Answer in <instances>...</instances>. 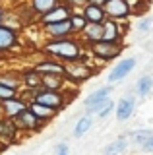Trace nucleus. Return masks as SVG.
I'll list each match as a JSON object with an SVG mask.
<instances>
[{
	"mask_svg": "<svg viewBox=\"0 0 153 155\" xmlns=\"http://www.w3.org/2000/svg\"><path fill=\"white\" fill-rule=\"evenodd\" d=\"M43 54L54 58L60 62H87L85 45L80 41V37H68V39H47L41 47Z\"/></svg>",
	"mask_w": 153,
	"mask_h": 155,
	"instance_id": "1",
	"label": "nucleus"
},
{
	"mask_svg": "<svg viewBox=\"0 0 153 155\" xmlns=\"http://www.w3.org/2000/svg\"><path fill=\"white\" fill-rule=\"evenodd\" d=\"M87 48V52L91 54L93 58H97V60L101 62H111V60H116V58H120L124 47L120 43H109V41H95V43H89V45H85Z\"/></svg>",
	"mask_w": 153,
	"mask_h": 155,
	"instance_id": "2",
	"label": "nucleus"
},
{
	"mask_svg": "<svg viewBox=\"0 0 153 155\" xmlns=\"http://www.w3.org/2000/svg\"><path fill=\"white\" fill-rule=\"evenodd\" d=\"M31 101L49 107V109L56 110V113H60V110L68 105L66 89L64 91H50V89H43V87H41V89H37V91L31 93Z\"/></svg>",
	"mask_w": 153,
	"mask_h": 155,
	"instance_id": "3",
	"label": "nucleus"
},
{
	"mask_svg": "<svg viewBox=\"0 0 153 155\" xmlns=\"http://www.w3.org/2000/svg\"><path fill=\"white\" fill-rule=\"evenodd\" d=\"M93 74H97V70L91 68L87 62H64V80L66 84L80 85L83 81H87Z\"/></svg>",
	"mask_w": 153,
	"mask_h": 155,
	"instance_id": "4",
	"label": "nucleus"
},
{
	"mask_svg": "<svg viewBox=\"0 0 153 155\" xmlns=\"http://www.w3.org/2000/svg\"><path fill=\"white\" fill-rule=\"evenodd\" d=\"M105 16L114 21H126L132 16V4L130 0H107L103 4Z\"/></svg>",
	"mask_w": 153,
	"mask_h": 155,
	"instance_id": "5",
	"label": "nucleus"
},
{
	"mask_svg": "<svg viewBox=\"0 0 153 155\" xmlns=\"http://www.w3.org/2000/svg\"><path fill=\"white\" fill-rule=\"evenodd\" d=\"M20 45V31L16 27L2 23L0 25V54H8Z\"/></svg>",
	"mask_w": 153,
	"mask_h": 155,
	"instance_id": "6",
	"label": "nucleus"
},
{
	"mask_svg": "<svg viewBox=\"0 0 153 155\" xmlns=\"http://www.w3.org/2000/svg\"><path fill=\"white\" fill-rule=\"evenodd\" d=\"M31 68L41 76H60V78H64V62L54 60V58H50V56L35 62Z\"/></svg>",
	"mask_w": 153,
	"mask_h": 155,
	"instance_id": "7",
	"label": "nucleus"
},
{
	"mask_svg": "<svg viewBox=\"0 0 153 155\" xmlns=\"http://www.w3.org/2000/svg\"><path fill=\"white\" fill-rule=\"evenodd\" d=\"M14 122H16V126L20 128V132H27V134H29V132H39L41 128L47 126V124H43L29 109H25L23 113L18 114L16 118H14Z\"/></svg>",
	"mask_w": 153,
	"mask_h": 155,
	"instance_id": "8",
	"label": "nucleus"
},
{
	"mask_svg": "<svg viewBox=\"0 0 153 155\" xmlns=\"http://www.w3.org/2000/svg\"><path fill=\"white\" fill-rule=\"evenodd\" d=\"M72 16V10L66 6V4H58V6H54L52 10H49L47 14H43V16L37 18V21H39L41 27L45 25H50V23H58V21H66Z\"/></svg>",
	"mask_w": 153,
	"mask_h": 155,
	"instance_id": "9",
	"label": "nucleus"
},
{
	"mask_svg": "<svg viewBox=\"0 0 153 155\" xmlns=\"http://www.w3.org/2000/svg\"><path fill=\"white\" fill-rule=\"evenodd\" d=\"M136 68V58L134 56H130V58H122L120 62H116L114 64V68L111 72H109V78H107V81L109 84H116V81H120V80H124L130 72Z\"/></svg>",
	"mask_w": 153,
	"mask_h": 155,
	"instance_id": "10",
	"label": "nucleus"
},
{
	"mask_svg": "<svg viewBox=\"0 0 153 155\" xmlns=\"http://www.w3.org/2000/svg\"><path fill=\"white\" fill-rule=\"evenodd\" d=\"M27 109V101L21 99L20 95L14 97V99H6V101H0V114L4 116V118H16L20 113Z\"/></svg>",
	"mask_w": 153,
	"mask_h": 155,
	"instance_id": "11",
	"label": "nucleus"
},
{
	"mask_svg": "<svg viewBox=\"0 0 153 155\" xmlns=\"http://www.w3.org/2000/svg\"><path fill=\"white\" fill-rule=\"evenodd\" d=\"M43 33L47 35V39H68V37H76L72 23L66 21H58V23H50V25L43 27Z\"/></svg>",
	"mask_w": 153,
	"mask_h": 155,
	"instance_id": "12",
	"label": "nucleus"
},
{
	"mask_svg": "<svg viewBox=\"0 0 153 155\" xmlns=\"http://www.w3.org/2000/svg\"><path fill=\"white\" fill-rule=\"evenodd\" d=\"M18 136H20V128L16 126L12 118H0V142L4 143H14L18 142Z\"/></svg>",
	"mask_w": 153,
	"mask_h": 155,
	"instance_id": "13",
	"label": "nucleus"
},
{
	"mask_svg": "<svg viewBox=\"0 0 153 155\" xmlns=\"http://www.w3.org/2000/svg\"><path fill=\"white\" fill-rule=\"evenodd\" d=\"M134 110H136V97L134 95L122 97V99L116 103V107H114V114H116V118L120 120V122L130 118V116L134 114Z\"/></svg>",
	"mask_w": 153,
	"mask_h": 155,
	"instance_id": "14",
	"label": "nucleus"
},
{
	"mask_svg": "<svg viewBox=\"0 0 153 155\" xmlns=\"http://www.w3.org/2000/svg\"><path fill=\"white\" fill-rule=\"evenodd\" d=\"M122 39V25L120 21H114V19H105L103 21V41L109 43H120Z\"/></svg>",
	"mask_w": 153,
	"mask_h": 155,
	"instance_id": "15",
	"label": "nucleus"
},
{
	"mask_svg": "<svg viewBox=\"0 0 153 155\" xmlns=\"http://www.w3.org/2000/svg\"><path fill=\"white\" fill-rule=\"evenodd\" d=\"M80 12H82V16L85 18V21H87V23H103L105 19H107L103 6H99V4H93V2L85 4V6L80 10Z\"/></svg>",
	"mask_w": 153,
	"mask_h": 155,
	"instance_id": "16",
	"label": "nucleus"
},
{
	"mask_svg": "<svg viewBox=\"0 0 153 155\" xmlns=\"http://www.w3.org/2000/svg\"><path fill=\"white\" fill-rule=\"evenodd\" d=\"M78 37H80V41H82L83 45L101 41V39H103V23H87L85 29L80 33Z\"/></svg>",
	"mask_w": 153,
	"mask_h": 155,
	"instance_id": "17",
	"label": "nucleus"
},
{
	"mask_svg": "<svg viewBox=\"0 0 153 155\" xmlns=\"http://www.w3.org/2000/svg\"><path fill=\"white\" fill-rule=\"evenodd\" d=\"M20 78H21V87H25L29 93L41 89V74H37L33 68H25L20 74Z\"/></svg>",
	"mask_w": 153,
	"mask_h": 155,
	"instance_id": "18",
	"label": "nucleus"
},
{
	"mask_svg": "<svg viewBox=\"0 0 153 155\" xmlns=\"http://www.w3.org/2000/svg\"><path fill=\"white\" fill-rule=\"evenodd\" d=\"M112 93V85L109 84V85H103V87H99V89H95L93 93H89L87 97H85V107L87 109H91V107H97L99 103H103V101H107L109 97H111Z\"/></svg>",
	"mask_w": 153,
	"mask_h": 155,
	"instance_id": "19",
	"label": "nucleus"
},
{
	"mask_svg": "<svg viewBox=\"0 0 153 155\" xmlns=\"http://www.w3.org/2000/svg\"><path fill=\"white\" fill-rule=\"evenodd\" d=\"M27 109H29L43 124L50 122V120L58 114L56 110H52V109H49V107H45V105H41V103H35V101H29V103H27Z\"/></svg>",
	"mask_w": 153,
	"mask_h": 155,
	"instance_id": "20",
	"label": "nucleus"
},
{
	"mask_svg": "<svg viewBox=\"0 0 153 155\" xmlns=\"http://www.w3.org/2000/svg\"><path fill=\"white\" fill-rule=\"evenodd\" d=\"M0 84H2L4 87H8V89H14V91L20 93V89H21V78H20L18 72H12V70L0 72Z\"/></svg>",
	"mask_w": 153,
	"mask_h": 155,
	"instance_id": "21",
	"label": "nucleus"
},
{
	"mask_svg": "<svg viewBox=\"0 0 153 155\" xmlns=\"http://www.w3.org/2000/svg\"><path fill=\"white\" fill-rule=\"evenodd\" d=\"M66 80L60 76H41V87L50 91H64L66 89Z\"/></svg>",
	"mask_w": 153,
	"mask_h": 155,
	"instance_id": "22",
	"label": "nucleus"
},
{
	"mask_svg": "<svg viewBox=\"0 0 153 155\" xmlns=\"http://www.w3.org/2000/svg\"><path fill=\"white\" fill-rule=\"evenodd\" d=\"M128 143H130V142H128V136H118L114 142H111L107 147L103 149L101 155H122L124 151H126Z\"/></svg>",
	"mask_w": 153,
	"mask_h": 155,
	"instance_id": "23",
	"label": "nucleus"
},
{
	"mask_svg": "<svg viewBox=\"0 0 153 155\" xmlns=\"http://www.w3.org/2000/svg\"><path fill=\"white\" fill-rule=\"evenodd\" d=\"M58 4H60V0H29V8L33 10V14L37 18L47 14L49 10H52L54 6H58Z\"/></svg>",
	"mask_w": 153,
	"mask_h": 155,
	"instance_id": "24",
	"label": "nucleus"
},
{
	"mask_svg": "<svg viewBox=\"0 0 153 155\" xmlns=\"http://www.w3.org/2000/svg\"><path fill=\"white\" fill-rule=\"evenodd\" d=\"M114 107H116V103L109 97L107 101H103V103H99L97 107H91V109H87V114L91 116V114H97L99 118H107L109 114L114 110Z\"/></svg>",
	"mask_w": 153,
	"mask_h": 155,
	"instance_id": "25",
	"label": "nucleus"
},
{
	"mask_svg": "<svg viewBox=\"0 0 153 155\" xmlns=\"http://www.w3.org/2000/svg\"><path fill=\"white\" fill-rule=\"evenodd\" d=\"M91 126H93V118L89 114H83L82 118L74 124V138H82V136H85L89 132Z\"/></svg>",
	"mask_w": 153,
	"mask_h": 155,
	"instance_id": "26",
	"label": "nucleus"
},
{
	"mask_svg": "<svg viewBox=\"0 0 153 155\" xmlns=\"http://www.w3.org/2000/svg\"><path fill=\"white\" fill-rule=\"evenodd\" d=\"M136 91L140 97H147L153 91V78L151 76H142L136 81Z\"/></svg>",
	"mask_w": 153,
	"mask_h": 155,
	"instance_id": "27",
	"label": "nucleus"
},
{
	"mask_svg": "<svg viewBox=\"0 0 153 155\" xmlns=\"http://www.w3.org/2000/svg\"><path fill=\"white\" fill-rule=\"evenodd\" d=\"M68 21L72 23V27H74L76 37H78L80 33L85 29V25H87V21H85V18L82 16V12H72V16L68 18Z\"/></svg>",
	"mask_w": 153,
	"mask_h": 155,
	"instance_id": "28",
	"label": "nucleus"
},
{
	"mask_svg": "<svg viewBox=\"0 0 153 155\" xmlns=\"http://www.w3.org/2000/svg\"><path fill=\"white\" fill-rule=\"evenodd\" d=\"M153 134V130H149V128H142V130H134V132L130 134V140L128 142H132L134 145H138V147H142L143 145V142H145L147 138Z\"/></svg>",
	"mask_w": 153,
	"mask_h": 155,
	"instance_id": "29",
	"label": "nucleus"
},
{
	"mask_svg": "<svg viewBox=\"0 0 153 155\" xmlns=\"http://www.w3.org/2000/svg\"><path fill=\"white\" fill-rule=\"evenodd\" d=\"M62 4H66L72 12H78V10H82L85 4H89V0H60Z\"/></svg>",
	"mask_w": 153,
	"mask_h": 155,
	"instance_id": "30",
	"label": "nucleus"
},
{
	"mask_svg": "<svg viewBox=\"0 0 153 155\" xmlns=\"http://www.w3.org/2000/svg\"><path fill=\"white\" fill-rule=\"evenodd\" d=\"M151 27H153V19H151V18H142L140 21H138V31H140L142 35L149 33Z\"/></svg>",
	"mask_w": 153,
	"mask_h": 155,
	"instance_id": "31",
	"label": "nucleus"
},
{
	"mask_svg": "<svg viewBox=\"0 0 153 155\" xmlns=\"http://www.w3.org/2000/svg\"><path fill=\"white\" fill-rule=\"evenodd\" d=\"M14 97H18V91H14V89H8V87H4L2 84H0V101L14 99Z\"/></svg>",
	"mask_w": 153,
	"mask_h": 155,
	"instance_id": "32",
	"label": "nucleus"
},
{
	"mask_svg": "<svg viewBox=\"0 0 153 155\" xmlns=\"http://www.w3.org/2000/svg\"><path fill=\"white\" fill-rule=\"evenodd\" d=\"M142 149H143V151H147V153H151V151H153V134H151L149 138L145 140V142H143Z\"/></svg>",
	"mask_w": 153,
	"mask_h": 155,
	"instance_id": "33",
	"label": "nucleus"
},
{
	"mask_svg": "<svg viewBox=\"0 0 153 155\" xmlns=\"http://www.w3.org/2000/svg\"><path fill=\"white\" fill-rule=\"evenodd\" d=\"M6 18H8V14H6V10H4V6L0 4V25L6 23Z\"/></svg>",
	"mask_w": 153,
	"mask_h": 155,
	"instance_id": "34",
	"label": "nucleus"
},
{
	"mask_svg": "<svg viewBox=\"0 0 153 155\" xmlns=\"http://www.w3.org/2000/svg\"><path fill=\"white\" fill-rule=\"evenodd\" d=\"M60 151H68V143L66 142H60L58 145H56V153H60Z\"/></svg>",
	"mask_w": 153,
	"mask_h": 155,
	"instance_id": "35",
	"label": "nucleus"
},
{
	"mask_svg": "<svg viewBox=\"0 0 153 155\" xmlns=\"http://www.w3.org/2000/svg\"><path fill=\"white\" fill-rule=\"evenodd\" d=\"M89 2H93V4H99V6H103L107 0H89Z\"/></svg>",
	"mask_w": 153,
	"mask_h": 155,
	"instance_id": "36",
	"label": "nucleus"
},
{
	"mask_svg": "<svg viewBox=\"0 0 153 155\" xmlns=\"http://www.w3.org/2000/svg\"><path fill=\"white\" fill-rule=\"evenodd\" d=\"M56 155H68V151H60V153H56Z\"/></svg>",
	"mask_w": 153,
	"mask_h": 155,
	"instance_id": "37",
	"label": "nucleus"
},
{
	"mask_svg": "<svg viewBox=\"0 0 153 155\" xmlns=\"http://www.w3.org/2000/svg\"><path fill=\"white\" fill-rule=\"evenodd\" d=\"M0 118H2V114H0Z\"/></svg>",
	"mask_w": 153,
	"mask_h": 155,
	"instance_id": "38",
	"label": "nucleus"
}]
</instances>
